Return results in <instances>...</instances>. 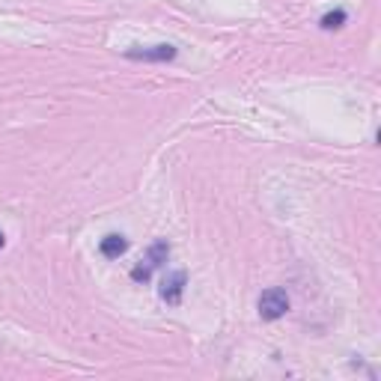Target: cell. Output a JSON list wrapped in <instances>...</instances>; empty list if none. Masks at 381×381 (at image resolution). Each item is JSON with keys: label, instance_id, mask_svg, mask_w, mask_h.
Returning <instances> with one entry per match:
<instances>
[{"label": "cell", "instance_id": "277c9868", "mask_svg": "<svg viewBox=\"0 0 381 381\" xmlns=\"http://www.w3.org/2000/svg\"><path fill=\"white\" fill-rule=\"evenodd\" d=\"M185 283H188V274L185 271H173V274H167V277L161 280V289H158V295L167 301V304H176L182 301V295H185Z\"/></svg>", "mask_w": 381, "mask_h": 381}, {"label": "cell", "instance_id": "3957f363", "mask_svg": "<svg viewBox=\"0 0 381 381\" xmlns=\"http://www.w3.org/2000/svg\"><path fill=\"white\" fill-rule=\"evenodd\" d=\"M286 310H289V295H286V289L274 286V289H265V292L259 295V316H263L265 322H274V319L286 316Z\"/></svg>", "mask_w": 381, "mask_h": 381}, {"label": "cell", "instance_id": "6da1fadb", "mask_svg": "<svg viewBox=\"0 0 381 381\" xmlns=\"http://www.w3.org/2000/svg\"><path fill=\"white\" fill-rule=\"evenodd\" d=\"M167 256H170V245H167L164 238H158L155 245L146 250V256L140 259V263L131 268V280H134V283H149L152 274H155V271L167 263Z\"/></svg>", "mask_w": 381, "mask_h": 381}, {"label": "cell", "instance_id": "8992f818", "mask_svg": "<svg viewBox=\"0 0 381 381\" xmlns=\"http://www.w3.org/2000/svg\"><path fill=\"white\" fill-rule=\"evenodd\" d=\"M346 18H348L346 9H333V12H325V15H322L319 27H322V30H340V27L346 24Z\"/></svg>", "mask_w": 381, "mask_h": 381}, {"label": "cell", "instance_id": "5b68a950", "mask_svg": "<svg viewBox=\"0 0 381 381\" xmlns=\"http://www.w3.org/2000/svg\"><path fill=\"white\" fill-rule=\"evenodd\" d=\"M99 250H101L104 259H119V256L128 250V241H126V236L111 233V236H104V238L99 241Z\"/></svg>", "mask_w": 381, "mask_h": 381}, {"label": "cell", "instance_id": "7a4b0ae2", "mask_svg": "<svg viewBox=\"0 0 381 381\" xmlns=\"http://www.w3.org/2000/svg\"><path fill=\"white\" fill-rule=\"evenodd\" d=\"M128 60H140V63H170V60L179 57V48L170 42H161V45H134V48H126Z\"/></svg>", "mask_w": 381, "mask_h": 381}, {"label": "cell", "instance_id": "52a82bcc", "mask_svg": "<svg viewBox=\"0 0 381 381\" xmlns=\"http://www.w3.org/2000/svg\"><path fill=\"white\" fill-rule=\"evenodd\" d=\"M4 245H6V236H4V233H0V250H4Z\"/></svg>", "mask_w": 381, "mask_h": 381}]
</instances>
